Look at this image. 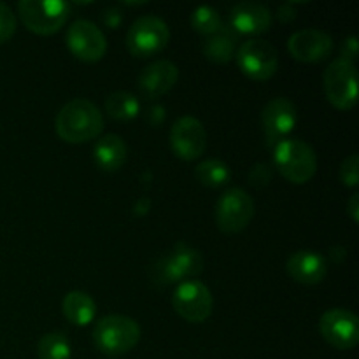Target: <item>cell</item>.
Masks as SVG:
<instances>
[{
    "label": "cell",
    "instance_id": "6da1fadb",
    "mask_svg": "<svg viewBox=\"0 0 359 359\" xmlns=\"http://www.w3.org/2000/svg\"><path fill=\"white\" fill-rule=\"evenodd\" d=\"M56 133L69 144H84L97 139L104 130V114L93 102L74 98L56 116Z\"/></svg>",
    "mask_w": 359,
    "mask_h": 359
},
{
    "label": "cell",
    "instance_id": "7a4b0ae2",
    "mask_svg": "<svg viewBox=\"0 0 359 359\" xmlns=\"http://www.w3.org/2000/svg\"><path fill=\"white\" fill-rule=\"evenodd\" d=\"M273 165L291 184H305L318 170V156L307 142L287 137L273 146Z\"/></svg>",
    "mask_w": 359,
    "mask_h": 359
},
{
    "label": "cell",
    "instance_id": "3957f363",
    "mask_svg": "<svg viewBox=\"0 0 359 359\" xmlns=\"http://www.w3.org/2000/svg\"><path fill=\"white\" fill-rule=\"evenodd\" d=\"M140 340V326L126 316H105L95 325L93 344L102 354L121 356L130 353Z\"/></svg>",
    "mask_w": 359,
    "mask_h": 359
},
{
    "label": "cell",
    "instance_id": "277c9868",
    "mask_svg": "<svg viewBox=\"0 0 359 359\" xmlns=\"http://www.w3.org/2000/svg\"><path fill=\"white\" fill-rule=\"evenodd\" d=\"M203 266H205V262H203L202 252L179 242L168 255L161 256L154 263L151 276L161 286L175 283L181 284L200 276L203 272Z\"/></svg>",
    "mask_w": 359,
    "mask_h": 359
},
{
    "label": "cell",
    "instance_id": "5b68a950",
    "mask_svg": "<svg viewBox=\"0 0 359 359\" xmlns=\"http://www.w3.org/2000/svg\"><path fill=\"white\" fill-rule=\"evenodd\" d=\"M18 14L25 28L37 35H53L65 25L70 4L62 0H21Z\"/></svg>",
    "mask_w": 359,
    "mask_h": 359
},
{
    "label": "cell",
    "instance_id": "8992f818",
    "mask_svg": "<svg viewBox=\"0 0 359 359\" xmlns=\"http://www.w3.org/2000/svg\"><path fill=\"white\" fill-rule=\"evenodd\" d=\"M170 41L168 25L154 14H146L133 21L126 34V48L137 58H149L163 51Z\"/></svg>",
    "mask_w": 359,
    "mask_h": 359
},
{
    "label": "cell",
    "instance_id": "52a82bcc",
    "mask_svg": "<svg viewBox=\"0 0 359 359\" xmlns=\"http://www.w3.org/2000/svg\"><path fill=\"white\" fill-rule=\"evenodd\" d=\"M325 93L330 104L340 111H349L358 102V69L353 62L335 58L323 76Z\"/></svg>",
    "mask_w": 359,
    "mask_h": 359
},
{
    "label": "cell",
    "instance_id": "ba28073f",
    "mask_svg": "<svg viewBox=\"0 0 359 359\" xmlns=\"http://www.w3.org/2000/svg\"><path fill=\"white\" fill-rule=\"evenodd\" d=\"M238 69L252 81H269L276 76L279 67L277 49L263 39H251L244 42L235 53Z\"/></svg>",
    "mask_w": 359,
    "mask_h": 359
},
{
    "label": "cell",
    "instance_id": "9c48e42d",
    "mask_svg": "<svg viewBox=\"0 0 359 359\" xmlns=\"http://www.w3.org/2000/svg\"><path fill=\"white\" fill-rule=\"evenodd\" d=\"M255 217V202L241 188H230L216 203V224L223 233L245 230Z\"/></svg>",
    "mask_w": 359,
    "mask_h": 359
},
{
    "label": "cell",
    "instance_id": "30bf717a",
    "mask_svg": "<svg viewBox=\"0 0 359 359\" xmlns=\"http://www.w3.org/2000/svg\"><path fill=\"white\" fill-rule=\"evenodd\" d=\"M172 305L182 319L198 325L210 318L214 300L205 284L196 279H189L177 284L174 297H172Z\"/></svg>",
    "mask_w": 359,
    "mask_h": 359
},
{
    "label": "cell",
    "instance_id": "8fae6325",
    "mask_svg": "<svg viewBox=\"0 0 359 359\" xmlns=\"http://www.w3.org/2000/svg\"><path fill=\"white\" fill-rule=\"evenodd\" d=\"M67 48L81 62L97 63L105 56L107 39L95 23L77 20L67 30Z\"/></svg>",
    "mask_w": 359,
    "mask_h": 359
},
{
    "label": "cell",
    "instance_id": "7c38bea8",
    "mask_svg": "<svg viewBox=\"0 0 359 359\" xmlns=\"http://www.w3.org/2000/svg\"><path fill=\"white\" fill-rule=\"evenodd\" d=\"M319 333L335 349H354L359 342V319L347 309H330L319 319Z\"/></svg>",
    "mask_w": 359,
    "mask_h": 359
},
{
    "label": "cell",
    "instance_id": "4fadbf2b",
    "mask_svg": "<svg viewBox=\"0 0 359 359\" xmlns=\"http://www.w3.org/2000/svg\"><path fill=\"white\" fill-rule=\"evenodd\" d=\"M170 146L175 156L181 160H198L207 147L205 128L193 116H182L170 130Z\"/></svg>",
    "mask_w": 359,
    "mask_h": 359
},
{
    "label": "cell",
    "instance_id": "5bb4252c",
    "mask_svg": "<svg viewBox=\"0 0 359 359\" xmlns=\"http://www.w3.org/2000/svg\"><path fill=\"white\" fill-rule=\"evenodd\" d=\"M298 123L297 105L286 97L272 98L262 111V126L269 144L276 146L287 139Z\"/></svg>",
    "mask_w": 359,
    "mask_h": 359
},
{
    "label": "cell",
    "instance_id": "9a60e30c",
    "mask_svg": "<svg viewBox=\"0 0 359 359\" xmlns=\"http://www.w3.org/2000/svg\"><path fill=\"white\" fill-rule=\"evenodd\" d=\"M287 51L297 62L319 63L332 55L333 39L318 28H307L291 35L287 41Z\"/></svg>",
    "mask_w": 359,
    "mask_h": 359
},
{
    "label": "cell",
    "instance_id": "2e32d148",
    "mask_svg": "<svg viewBox=\"0 0 359 359\" xmlns=\"http://www.w3.org/2000/svg\"><path fill=\"white\" fill-rule=\"evenodd\" d=\"M272 27V13L258 2H241L230 13V30L237 35H262Z\"/></svg>",
    "mask_w": 359,
    "mask_h": 359
},
{
    "label": "cell",
    "instance_id": "e0dca14e",
    "mask_svg": "<svg viewBox=\"0 0 359 359\" xmlns=\"http://www.w3.org/2000/svg\"><path fill=\"white\" fill-rule=\"evenodd\" d=\"M179 81V69L168 60L149 63L139 76V91L149 100L167 95Z\"/></svg>",
    "mask_w": 359,
    "mask_h": 359
},
{
    "label": "cell",
    "instance_id": "ac0fdd59",
    "mask_svg": "<svg viewBox=\"0 0 359 359\" xmlns=\"http://www.w3.org/2000/svg\"><path fill=\"white\" fill-rule=\"evenodd\" d=\"M286 272L294 283L316 286L325 280L328 273V263L325 256L316 251H297L287 258Z\"/></svg>",
    "mask_w": 359,
    "mask_h": 359
},
{
    "label": "cell",
    "instance_id": "d6986e66",
    "mask_svg": "<svg viewBox=\"0 0 359 359\" xmlns=\"http://www.w3.org/2000/svg\"><path fill=\"white\" fill-rule=\"evenodd\" d=\"M126 144L125 140L114 133L100 137L93 146V161L100 170L116 172L126 161Z\"/></svg>",
    "mask_w": 359,
    "mask_h": 359
},
{
    "label": "cell",
    "instance_id": "ffe728a7",
    "mask_svg": "<svg viewBox=\"0 0 359 359\" xmlns=\"http://www.w3.org/2000/svg\"><path fill=\"white\" fill-rule=\"evenodd\" d=\"M63 316L69 323L76 326H88L97 314V304L84 291H70L62 302Z\"/></svg>",
    "mask_w": 359,
    "mask_h": 359
},
{
    "label": "cell",
    "instance_id": "44dd1931",
    "mask_svg": "<svg viewBox=\"0 0 359 359\" xmlns=\"http://www.w3.org/2000/svg\"><path fill=\"white\" fill-rule=\"evenodd\" d=\"M235 41H237V34H233L228 28H223L219 34L212 35L203 44V55L207 60L214 63H228L235 58Z\"/></svg>",
    "mask_w": 359,
    "mask_h": 359
},
{
    "label": "cell",
    "instance_id": "7402d4cb",
    "mask_svg": "<svg viewBox=\"0 0 359 359\" xmlns=\"http://www.w3.org/2000/svg\"><path fill=\"white\" fill-rule=\"evenodd\" d=\"M105 112L116 121H132L139 116L140 104L128 91H114L105 98Z\"/></svg>",
    "mask_w": 359,
    "mask_h": 359
},
{
    "label": "cell",
    "instance_id": "603a6c76",
    "mask_svg": "<svg viewBox=\"0 0 359 359\" xmlns=\"http://www.w3.org/2000/svg\"><path fill=\"white\" fill-rule=\"evenodd\" d=\"M195 177L200 184L207 186V188H221L230 182L231 170L224 161L210 158V160L202 161L195 168Z\"/></svg>",
    "mask_w": 359,
    "mask_h": 359
},
{
    "label": "cell",
    "instance_id": "cb8c5ba5",
    "mask_svg": "<svg viewBox=\"0 0 359 359\" xmlns=\"http://www.w3.org/2000/svg\"><path fill=\"white\" fill-rule=\"evenodd\" d=\"M37 359H72V347L62 332H51L41 337L37 344Z\"/></svg>",
    "mask_w": 359,
    "mask_h": 359
},
{
    "label": "cell",
    "instance_id": "d4e9b609",
    "mask_svg": "<svg viewBox=\"0 0 359 359\" xmlns=\"http://www.w3.org/2000/svg\"><path fill=\"white\" fill-rule=\"evenodd\" d=\"M189 23H191L193 30L198 32L200 35H205V37H212L224 28L219 13L210 6L196 7L191 13Z\"/></svg>",
    "mask_w": 359,
    "mask_h": 359
},
{
    "label": "cell",
    "instance_id": "484cf974",
    "mask_svg": "<svg viewBox=\"0 0 359 359\" xmlns=\"http://www.w3.org/2000/svg\"><path fill=\"white\" fill-rule=\"evenodd\" d=\"M340 181L347 188H356L359 184V156L351 154L340 165Z\"/></svg>",
    "mask_w": 359,
    "mask_h": 359
},
{
    "label": "cell",
    "instance_id": "4316f807",
    "mask_svg": "<svg viewBox=\"0 0 359 359\" xmlns=\"http://www.w3.org/2000/svg\"><path fill=\"white\" fill-rule=\"evenodd\" d=\"M16 34V16L7 4L0 2V44L9 41Z\"/></svg>",
    "mask_w": 359,
    "mask_h": 359
},
{
    "label": "cell",
    "instance_id": "83f0119b",
    "mask_svg": "<svg viewBox=\"0 0 359 359\" xmlns=\"http://www.w3.org/2000/svg\"><path fill=\"white\" fill-rule=\"evenodd\" d=\"M270 179H272V168L266 163H256L255 167L251 168V172H249V181H251V184L256 186V188L266 186L270 182Z\"/></svg>",
    "mask_w": 359,
    "mask_h": 359
},
{
    "label": "cell",
    "instance_id": "f1b7e54d",
    "mask_svg": "<svg viewBox=\"0 0 359 359\" xmlns=\"http://www.w3.org/2000/svg\"><path fill=\"white\" fill-rule=\"evenodd\" d=\"M342 56L340 58L344 60H349V62L354 63V60L358 58V37H347L346 41L342 42Z\"/></svg>",
    "mask_w": 359,
    "mask_h": 359
},
{
    "label": "cell",
    "instance_id": "f546056e",
    "mask_svg": "<svg viewBox=\"0 0 359 359\" xmlns=\"http://www.w3.org/2000/svg\"><path fill=\"white\" fill-rule=\"evenodd\" d=\"M102 20H104L105 25H109L111 28H116L119 23H121V14H119L118 9H107L104 11V14H102Z\"/></svg>",
    "mask_w": 359,
    "mask_h": 359
},
{
    "label": "cell",
    "instance_id": "4dcf8cb0",
    "mask_svg": "<svg viewBox=\"0 0 359 359\" xmlns=\"http://www.w3.org/2000/svg\"><path fill=\"white\" fill-rule=\"evenodd\" d=\"M347 212H349L351 219L354 223H359V195L358 193H353L351 195V200L347 202Z\"/></svg>",
    "mask_w": 359,
    "mask_h": 359
}]
</instances>
